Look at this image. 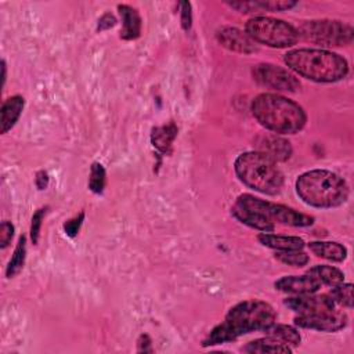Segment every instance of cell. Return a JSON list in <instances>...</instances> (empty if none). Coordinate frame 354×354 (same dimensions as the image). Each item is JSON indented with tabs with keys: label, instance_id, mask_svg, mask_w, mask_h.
Wrapping results in <instances>:
<instances>
[{
	"label": "cell",
	"instance_id": "obj_28",
	"mask_svg": "<svg viewBox=\"0 0 354 354\" xmlns=\"http://www.w3.org/2000/svg\"><path fill=\"white\" fill-rule=\"evenodd\" d=\"M260 11H285L293 8L297 3L292 0H256Z\"/></svg>",
	"mask_w": 354,
	"mask_h": 354
},
{
	"label": "cell",
	"instance_id": "obj_1",
	"mask_svg": "<svg viewBox=\"0 0 354 354\" xmlns=\"http://www.w3.org/2000/svg\"><path fill=\"white\" fill-rule=\"evenodd\" d=\"M277 319L272 306L263 300H243L228 310L224 321L214 326L203 339L202 346H216L232 342L254 330H264Z\"/></svg>",
	"mask_w": 354,
	"mask_h": 354
},
{
	"label": "cell",
	"instance_id": "obj_3",
	"mask_svg": "<svg viewBox=\"0 0 354 354\" xmlns=\"http://www.w3.org/2000/svg\"><path fill=\"white\" fill-rule=\"evenodd\" d=\"M250 109L263 127L277 134H296L307 122L304 109L297 102L279 94H259L252 101Z\"/></svg>",
	"mask_w": 354,
	"mask_h": 354
},
{
	"label": "cell",
	"instance_id": "obj_4",
	"mask_svg": "<svg viewBox=\"0 0 354 354\" xmlns=\"http://www.w3.org/2000/svg\"><path fill=\"white\" fill-rule=\"evenodd\" d=\"M300 199L314 207L330 209L343 205L348 198V185L336 173L322 169L308 170L296 180Z\"/></svg>",
	"mask_w": 354,
	"mask_h": 354
},
{
	"label": "cell",
	"instance_id": "obj_26",
	"mask_svg": "<svg viewBox=\"0 0 354 354\" xmlns=\"http://www.w3.org/2000/svg\"><path fill=\"white\" fill-rule=\"evenodd\" d=\"M275 259L283 264L293 267H303L308 263L310 257L303 250H277Z\"/></svg>",
	"mask_w": 354,
	"mask_h": 354
},
{
	"label": "cell",
	"instance_id": "obj_33",
	"mask_svg": "<svg viewBox=\"0 0 354 354\" xmlns=\"http://www.w3.org/2000/svg\"><path fill=\"white\" fill-rule=\"evenodd\" d=\"M116 22H118V21H116V18H115L113 14L105 12V14H102V15L100 17V19H98L97 30H100V32H101V30H106V29L115 26Z\"/></svg>",
	"mask_w": 354,
	"mask_h": 354
},
{
	"label": "cell",
	"instance_id": "obj_25",
	"mask_svg": "<svg viewBox=\"0 0 354 354\" xmlns=\"http://www.w3.org/2000/svg\"><path fill=\"white\" fill-rule=\"evenodd\" d=\"M106 183V171L104 166L98 162H94L90 169L88 176V188L94 194H102Z\"/></svg>",
	"mask_w": 354,
	"mask_h": 354
},
{
	"label": "cell",
	"instance_id": "obj_27",
	"mask_svg": "<svg viewBox=\"0 0 354 354\" xmlns=\"http://www.w3.org/2000/svg\"><path fill=\"white\" fill-rule=\"evenodd\" d=\"M329 296L335 301V304L344 306L347 308L353 307V285L342 282L337 286H333Z\"/></svg>",
	"mask_w": 354,
	"mask_h": 354
},
{
	"label": "cell",
	"instance_id": "obj_17",
	"mask_svg": "<svg viewBox=\"0 0 354 354\" xmlns=\"http://www.w3.org/2000/svg\"><path fill=\"white\" fill-rule=\"evenodd\" d=\"M177 133H178V129L173 122L159 127H153L151 133V142L153 148L162 155H170Z\"/></svg>",
	"mask_w": 354,
	"mask_h": 354
},
{
	"label": "cell",
	"instance_id": "obj_18",
	"mask_svg": "<svg viewBox=\"0 0 354 354\" xmlns=\"http://www.w3.org/2000/svg\"><path fill=\"white\" fill-rule=\"evenodd\" d=\"M25 106V100L22 95H12L7 98L1 105V133L10 131L18 122Z\"/></svg>",
	"mask_w": 354,
	"mask_h": 354
},
{
	"label": "cell",
	"instance_id": "obj_6",
	"mask_svg": "<svg viewBox=\"0 0 354 354\" xmlns=\"http://www.w3.org/2000/svg\"><path fill=\"white\" fill-rule=\"evenodd\" d=\"M245 32L254 43H261L272 48L292 47L299 40L297 29L272 17H253L245 25Z\"/></svg>",
	"mask_w": 354,
	"mask_h": 354
},
{
	"label": "cell",
	"instance_id": "obj_15",
	"mask_svg": "<svg viewBox=\"0 0 354 354\" xmlns=\"http://www.w3.org/2000/svg\"><path fill=\"white\" fill-rule=\"evenodd\" d=\"M119 15L122 18V29H120V39L123 40H134L141 35V17L138 11L127 4L118 6Z\"/></svg>",
	"mask_w": 354,
	"mask_h": 354
},
{
	"label": "cell",
	"instance_id": "obj_22",
	"mask_svg": "<svg viewBox=\"0 0 354 354\" xmlns=\"http://www.w3.org/2000/svg\"><path fill=\"white\" fill-rule=\"evenodd\" d=\"M266 336H270L272 339H277L288 346H299L301 342V336L297 332V329H295L290 325H285V324H275L272 322L270 326H267L264 330Z\"/></svg>",
	"mask_w": 354,
	"mask_h": 354
},
{
	"label": "cell",
	"instance_id": "obj_32",
	"mask_svg": "<svg viewBox=\"0 0 354 354\" xmlns=\"http://www.w3.org/2000/svg\"><path fill=\"white\" fill-rule=\"evenodd\" d=\"M14 236V225L11 221L4 220L0 225V248L4 249L10 245L11 239Z\"/></svg>",
	"mask_w": 354,
	"mask_h": 354
},
{
	"label": "cell",
	"instance_id": "obj_34",
	"mask_svg": "<svg viewBox=\"0 0 354 354\" xmlns=\"http://www.w3.org/2000/svg\"><path fill=\"white\" fill-rule=\"evenodd\" d=\"M137 351L140 353H152V340L148 335H141L137 340Z\"/></svg>",
	"mask_w": 354,
	"mask_h": 354
},
{
	"label": "cell",
	"instance_id": "obj_14",
	"mask_svg": "<svg viewBox=\"0 0 354 354\" xmlns=\"http://www.w3.org/2000/svg\"><path fill=\"white\" fill-rule=\"evenodd\" d=\"M274 286L285 293L290 295H307L315 293L321 288V282L310 274L304 275H286L275 281Z\"/></svg>",
	"mask_w": 354,
	"mask_h": 354
},
{
	"label": "cell",
	"instance_id": "obj_10",
	"mask_svg": "<svg viewBox=\"0 0 354 354\" xmlns=\"http://www.w3.org/2000/svg\"><path fill=\"white\" fill-rule=\"evenodd\" d=\"M295 325L321 332H337L347 325V315L343 311L330 310L317 314H299L295 317Z\"/></svg>",
	"mask_w": 354,
	"mask_h": 354
},
{
	"label": "cell",
	"instance_id": "obj_29",
	"mask_svg": "<svg viewBox=\"0 0 354 354\" xmlns=\"http://www.w3.org/2000/svg\"><path fill=\"white\" fill-rule=\"evenodd\" d=\"M47 212V207H40L37 209L33 216H32V223H30V239L33 245H37L39 238H40V230H41V223L44 218V214Z\"/></svg>",
	"mask_w": 354,
	"mask_h": 354
},
{
	"label": "cell",
	"instance_id": "obj_31",
	"mask_svg": "<svg viewBox=\"0 0 354 354\" xmlns=\"http://www.w3.org/2000/svg\"><path fill=\"white\" fill-rule=\"evenodd\" d=\"M180 22L184 30H189L192 25V11L189 1H181L180 4Z\"/></svg>",
	"mask_w": 354,
	"mask_h": 354
},
{
	"label": "cell",
	"instance_id": "obj_19",
	"mask_svg": "<svg viewBox=\"0 0 354 354\" xmlns=\"http://www.w3.org/2000/svg\"><path fill=\"white\" fill-rule=\"evenodd\" d=\"M257 241L275 250H301L304 248V241L299 236L275 235L270 232H261L257 235Z\"/></svg>",
	"mask_w": 354,
	"mask_h": 354
},
{
	"label": "cell",
	"instance_id": "obj_16",
	"mask_svg": "<svg viewBox=\"0 0 354 354\" xmlns=\"http://www.w3.org/2000/svg\"><path fill=\"white\" fill-rule=\"evenodd\" d=\"M231 214L241 221L242 224L249 225L250 228L259 230L261 232H272L275 225L271 220H268L267 217H264L263 214H260L259 212L242 207L239 205H234L231 209Z\"/></svg>",
	"mask_w": 354,
	"mask_h": 354
},
{
	"label": "cell",
	"instance_id": "obj_35",
	"mask_svg": "<svg viewBox=\"0 0 354 354\" xmlns=\"http://www.w3.org/2000/svg\"><path fill=\"white\" fill-rule=\"evenodd\" d=\"M35 184L39 189H46L48 185V174L44 170L37 171L36 177H35Z\"/></svg>",
	"mask_w": 354,
	"mask_h": 354
},
{
	"label": "cell",
	"instance_id": "obj_21",
	"mask_svg": "<svg viewBox=\"0 0 354 354\" xmlns=\"http://www.w3.org/2000/svg\"><path fill=\"white\" fill-rule=\"evenodd\" d=\"M242 351L245 353H292L290 346L272 339L270 336H266L263 339H256L249 342L246 346L242 347Z\"/></svg>",
	"mask_w": 354,
	"mask_h": 354
},
{
	"label": "cell",
	"instance_id": "obj_23",
	"mask_svg": "<svg viewBox=\"0 0 354 354\" xmlns=\"http://www.w3.org/2000/svg\"><path fill=\"white\" fill-rule=\"evenodd\" d=\"M307 274L313 275L314 278H317L321 285H328L330 288L340 285L344 281V274L332 266H326V264H317L314 267H311Z\"/></svg>",
	"mask_w": 354,
	"mask_h": 354
},
{
	"label": "cell",
	"instance_id": "obj_9",
	"mask_svg": "<svg viewBox=\"0 0 354 354\" xmlns=\"http://www.w3.org/2000/svg\"><path fill=\"white\" fill-rule=\"evenodd\" d=\"M253 79L263 87L278 91H296L300 87V82L290 71L270 62L257 64L252 68Z\"/></svg>",
	"mask_w": 354,
	"mask_h": 354
},
{
	"label": "cell",
	"instance_id": "obj_12",
	"mask_svg": "<svg viewBox=\"0 0 354 354\" xmlns=\"http://www.w3.org/2000/svg\"><path fill=\"white\" fill-rule=\"evenodd\" d=\"M217 41L230 51L239 54H252L257 51L256 43L250 39V36L235 28V26H223L216 32Z\"/></svg>",
	"mask_w": 354,
	"mask_h": 354
},
{
	"label": "cell",
	"instance_id": "obj_24",
	"mask_svg": "<svg viewBox=\"0 0 354 354\" xmlns=\"http://www.w3.org/2000/svg\"><path fill=\"white\" fill-rule=\"evenodd\" d=\"M25 259H26V236L21 235L18 239V243L14 249V253L7 264L6 268V277L7 278H14L22 268L25 264Z\"/></svg>",
	"mask_w": 354,
	"mask_h": 354
},
{
	"label": "cell",
	"instance_id": "obj_2",
	"mask_svg": "<svg viewBox=\"0 0 354 354\" xmlns=\"http://www.w3.org/2000/svg\"><path fill=\"white\" fill-rule=\"evenodd\" d=\"M283 62L295 73L317 83H335L348 73L347 59L324 48L290 50L283 55Z\"/></svg>",
	"mask_w": 354,
	"mask_h": 354
},
{
	"label": "cell",
	"instance_id": "obj_5",
	"mask_svg": "<svg viewBox=\"0 0 354 354\" xmlns=\"http://www.w3.org/2000/svg\"><path fill=\"white\" fill-rule=\"evenodd\" d=\"M238 178L249 188L275 195L283 185V174L278 169L277 162L259 151H248L241 153L234 163Z\"/></svg>",
	"mask_w": 354,
	"mask_h": 354
},
{
	"label": "cell",
	"instance_id": "obj_30",
	"mask_svg": "<svg viewBox=\"0 0 354 354\" xmlns=\"http://www.w3.org/2000/svg\"><path fill=\"white\" fill-rule=\"evenodd\" d=\"M83 221H84V212H80V213H79L77 216H75L73 218L65 221V223H64V231H65V234H66L68 236H71V238L76 236L77 232H79V230H80V227H82V224H83Z\"/></svg>",
	"mask_w": 354,
	"mask_h": 354
},
{
	"label": "cell",
	"instance_id": "obj_36",
	"mask_svg": "<svg viewBox=\"0 0 354 354\" xmlns=\"http://www.w3.org/2000/svg\"><path fill=\"white\" fill-rule=\"evenodd\" d=\"M1 71H3L1 77H3V86H4L6 79H7V65H6V61H4V59H1Z\"/></svg>",
	"mask_w": 354,
	"mask_h": 354
},
{
	"label": "cell",
	"instance_id": "obj_20",
	"mask_svg": "<svg viewBox=\"0 0 354 354\" xmlns=\"http://www.w3.org/2000/svg\"><path fill=\"white\" fill-rule=\"evenodd\" d=\"M310 250L322 259L330 260V261H343L347 256V249L339 242L333 241H313L308 243Z\"/></svg>",
	"mask_w": 354,
	"mask_h": 354
},
{
	"label": "cell",
	"instance_id": "obj_8",
	"mask_svg": "<svg viewBox=\"0 0 354 354\" xmlns=\"http://www.w3.org/2000/svg\"><path fill=\"white\" fill-rule=\"evenodd\" d=\"M235 205H239L242 207L259 212L272 223L277 221L279 224L292 225V227H308L314 223V217L300 213L292 207H288L281 203L268 202L264 199H260L250 194H242L238 196Z\"/></svg>",
	"mask_w": 354,
	"mask_h": 354
},
{
	"label": "cell",
	"instance_id": "obj_13",
	"mask_svg": "<svg viewBox=\"0 0 354 354\" xmlns=\"http://www.w3.org/2000/svg\"><path fill=\"white\" fill-rule=\"evenodd\" d=\"M256 151L264 153L274 162H285L292 155V145L288 140L274 136V134H266L260 136L256 140Z\"/></svg>",
	"mask_w": 354,
	"mask_h": 354
},
{
	"label": "cell",
	"instance_id": "obj_7",
	"mask_svg": "<svg viewBox=\"0 0 354 354\" xmlns=\"http://www.w3.org/2000/svg\"><path fill=\"white\" fill-rule=\"evenodd\" d=\"M299 39L325 47L348 46L354 39V29L336 19H311L304 21L297 28Z\"/></svg>",
	"mask_w": 354,
	"mask_h": 354
},
{
	"label": "cell",
	"instance_id": "obj_11",
	"mask_svg": "<svg viewBox=\"0 0 354 354\" xmlns=\"http://www.w3.org/2000/svg\"><path fill=\"white\" fill-rule=\"evenodd\" d=\"M283 304L297 314H317L335 308V301L329 295H295L283 300Z\"/></svg>",
	"mask_w": 354,
	"mask_h": 354
}]
</instances>
